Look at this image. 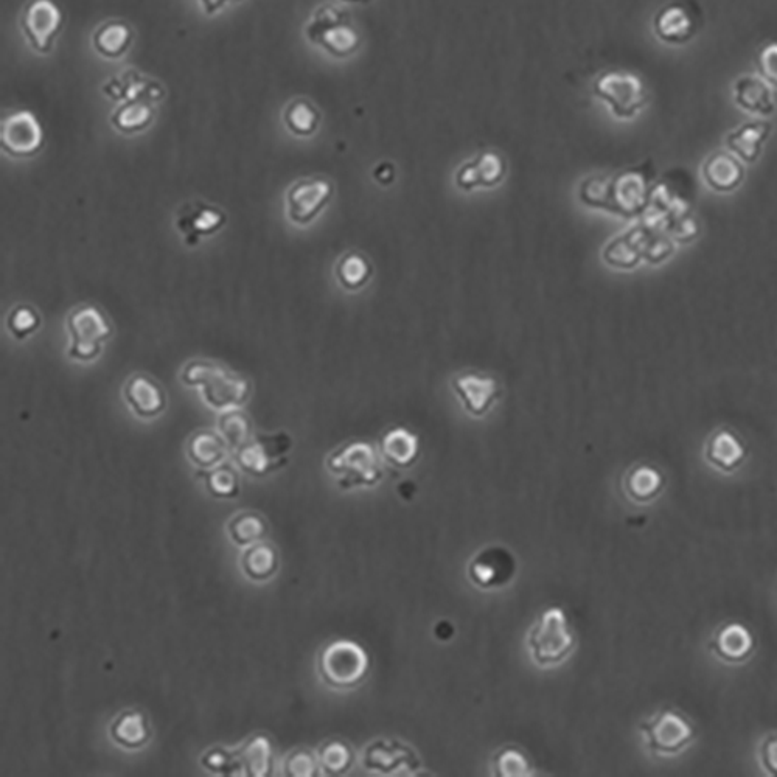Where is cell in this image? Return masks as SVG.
I'll use <instances>...</instances> for the list:
<instances>
[{"label": "cell", "mask_w": 777, "mask_h": 777, "mask_svg": "<svg viewBox=\"0 0 777 777\" xmlns=\"http://www.w3.org/2000/svg\"><path fill=\"white\" fill-rule=\"evenodd\" d=\"M185 386L198 387L206 405L215 411L240 408L248 403L252 386L246 378L232 373L221 364L196 359L182 370Z\"/></svg>", "instance_id": "6da1fadb"}, {"label": "cell", "mask_w": 777, "mask_h": 777, "mask_svg": "<svg viewBox=\"0 0 777 777\" xmlns=\"http://www.w3.org/2000/svg\"><path fill=\"white\" fill-rule=\"evenodd\" d=\"M526 645L532 663L541 669L568 661L575 649V636L565 611L558 607L544 610L527 631Z\"/></svg>", "instance_id": "7a4b0ae2"}, {"label": "cell", "mask_w": 777, "mask_h": 777, "mask_svg": "<svg viewBox=\"0 0 777 777\" xmlns=\"http://www.w3.org/2000/svg\"><path fill=\"white\" fill-rule=\"evenodd\" d=\"M325 467L338 478L342 490L377 487L384 478L377 448L363 440L339 446L327 457Z\"/></svg>", "instance_id": "3957f363"}, {"label": "cell", "mask_w": 777, "mask_h": 777, "mask_svg": "<svg viewBox=\"0 0 777 777\" xmlns=\"http://www.w3.org/2000/svg\"><path fill=\"white\" fill-rule=\"evenodd\" d=\"M370 658L363 645L338 639L325 645L318 658V672L328 687L349 690L359 686L369 673Z\"/></svg>", "instance_id": "277c9868"}, {"label": "cell", "mask_w": 777, "mask_h": 777, "mask_svg": "<svg viewBox=\"0 0 777 777\" xmlns=\"http://www.w3.org/2000/svg\"><path fill=\"white\" fill-rule=\"evenodd\" d=\"M67 332L70 336L67 355L70 359L91 363L102 353L103 344L111 339L112 325L100 308L80 305L67 316Z\"/></svg>", "instance_id": "5b68a950"}, {"label": "cell", "mask_w": 777, "mask_h": 777, "mask_svg": "<svg viewBox=\"0 0 777 777\" xmlns=\"http://www.w3.org/2000/svg\"><path fill=\"white\" fill-rule=\"evenodd\" d=\"M655 168L652 164L630 168L613 176L610 182L608 212L624 218H639L650 207Z\"/></svg>", "instance_id": "8992f818"}, {"label": "cell", "mask_w": 777, "mask_h": 777, "mask_svg": "<svg viewBox=\"0 0 777 777\" xmlns=\"http://www.w3.org/2000/svg\"><path fill=\"white\" fill-rule=\"evenodd\" d=\"M293 448L290 434H255L235 451V460L244 473L262 478L286 464V454Z\"/></svg>", "instance_id": "52a82bcc"}, {"label": "cell", "mask_w": 777, "mask_h": 777, "mask_svg": "<svg viewBox=\"0 0 777 777\" xmlns=\"http://www.w3.org/2000/svg\"><path fill=\"white\" fill-rule=\"evenodd\" d=\"M594 94L610 106L617 119H633L645 105L641 78L627 72H605L594 81Z\"/></svg>", "instance_id": "ba28073f"}, {"label": "cell", "mask_w": 777, "mask_h": 777, "mask_svg": "<svg viewBox=\"0 0 777 777\" xmlns=\"http://www.w3.org/2000/svg\"><path fill=\"white\" fill-rule=\"evenodd\" d=\"M307 35L338 58L352 55L359 46L358 33L347 22L344 11L336 7H322L316 11L313 21L308 24Z\"/></svg>", "instance_id": "9c48e42d"}, {"label": "cell", "mask_w": 777, "mask_h": 777, "mask_svg": "<svg viewBox=\"0 0 777 777\" xmlns=\"http://www.w3.org/2000/svg\"><path fill=\"white\" fill-rule=\"evenodd\" d=\"M518 561L504 546H487L471 558L467 566L468 579L474 586L490 591L509 585L516 577Z\"/></svg>", "instance_id": "30bf717a"}, {"label": "cell", "mask_w": 777, "mask_h": 777, "mask_svg": "<svg viewBox=\"0 0 777 777\" xmlns=\"http://www.w3.org/2000/svg\"><path fill=\"white\" fill-rule=\"evenodd\" d=\"M64 16L53 0H32L21 16V28L28 46L35 52L49 53L63 28Z\"/></svg>", "instance_id": "8fae6325"}, {"label": "cell", "mask_w": 777, "mask_h": 777, "mask_svg": "<svg viewBox=\"0 0 777 777\" xmlns=\"http://www.w3.org/2000/svg\"><path fill=\"white\" fill-rule=\"evenodd\" d=\"M333 196V184L325 178L302 179L286 193V215L297 226H308L321 215Z\"/></svg>", "instance_id": "7c38bea8"}, {"label": "cell", "mask_w": 777, "mask_h": 777, "mask_svg": "<svg viewBox=\"0 0 777 777\" xmlns=\"http://www.w3.org/2000/svg\"><path fill=\"white\" fill-rule=\"evenodd\" d=\"M44 145V131L35 114L18 111L2 120L0 126V147L8 156L25 159L41 151Z\"/></svg>", "instance_id": "4fadbf2b"}, {"label": "cell", "mask_w": 777, "mask_h": 777, "mask_svg": "<svg viewBox=\"0 0 777 777\" xmlns=\"http://www.w3.org/2000/svg\"><path fill=\"white\" fill-rule=\"evenodd\" d=\"M226 221V213L223 210L196 199L178 210L176 227L184 237V243L189 248H195L204 237L220 232Z\"/></svg>", "instance_id": "5bb4252c"}, {"label": "cell", "mask_w": 777, "mask_h": 777, "mask_svg": "<svg viewBox=\"0 0 777 777\" xmlns=\"http://www.w3.org/2000/svg\"><path fill=\"white\" fill-rule=\"evenodd\" d=\"M645 742L650 750L659 754H672L681 750L692 737V728L681 715L673 711L661 712L642 725Z\"/></svg>", "instance_id": "9a60e30c"}, {"label": "cell", "mask_w": 777, "mask_h": 777, "mask_svg": "<svg viewBox=\"0 0 777 777\" xmlns=\"http://www.w3.org/2000/svg\"><path fill=\"white\" fill-rule=\"evenodd\" d=\"M453 389L465 411L473 417H484L495 406L502 391L498 381L484 375L464 373L453 380Z\"/></svg>", "instance_id": "2e32d148"}, {"label": "cell", "mask_w": 777, "mask_h": 777, "mask_svg": "<svg viewBox=\"0 0 777 777\" xmlns=\"http://www.w3.org/2000/svg\"><path fill=\"white\" fill-rule=\"evenodd\" d=\"M363 764L372 773L395 774L419 768V756L405 743L377 740L364 750Z\"/></svg>", "instance_id": "e0dca14e"}, {"label": "cell", "mask_w": 777, "mask_h": 777, "mask_svg": "<svg viewBox=\"0 0 777 777\" xmlns=\"http://www.w3.org/2000/svg\"><path fill=\"white\" fill-rule=\"evenodd\" d=\"M126 405L140 419H154L167 409V394L161 384L143 373L129 378L123 389Z\"/></svg>", "instance_id": "ac0fdd59"}, {"label": "cell", "mask_w": 777, "mask_h": 777, "mask_svg": "<svg viewBox=\"0 0 777 777\" xmlns=\"http://www.w3.org/2000/svg\"><path fill=\"white\" fill-rule=\"evenodd\" d=\"M506 175V164L501 156L493 151H484L473 161L462 165L457 171L456 185L464 192H473L476 189H493L501 184Z\"/></svg>", "instance_id": "d6986e66"}, {"label": "cell", "mask_w": 777, "mask_h": 777, "mask_svg": "<svg viewBox=\"0 0 777 777\" xmlns=\"http://www.w3.org/2000/svg\"><path fill=\"white\" fill-rule=\"evenodd\" d=\"M652 232L653 230L645 227L642 223L631 227L630 230L613 238L605 246L602 254L603 260L607 265L616 269H624V271L635 269L641 260H644V246Z\"/></svg>", "instance_id": "ffe728a7"}, {"label": "cell", "mask_w": 777, "mask_h": 777, "mask_svg": "<svg viewBox=\"0 0 777 777\" xmlns=\"http://www.w3.org/2000/svg\"><path fill=\"white\" fill-rule=\"evenodd\" d=\"M701 175L715 192L731 193L742 185L745 167L739 157L729 151H717L706 159L701 167Z\"/></svg>", "instance_id": "44dd1931"}, {"label": "cell", "mask_w": 777, "mask_h": 777, "mask_svg": "<svg viewBox=\"0 0 777 777\" xmlns=\"http://www.w3.org/2000/svg\"><path fill=\"white\" fill-rule=\"evenodd\" d=\"M773 125L767 120H751L732 129L726 136V148L729 153L739 157L746 164H754L762 154L765 142L770 137Z\"/></svg>", "instance_id": "7402d4cb"}, {"label": "cell", "mask_w": 777, "mask_h": 777, "mask_svg": "<svg viewBox=\"0 0 777 777\" xmlns=\"http://www.w3.org/2000/svg\"><path fill=\"white\" fill-rule=\"evenodd\" d=\"M734 102L750 114L770 117L776 112V98L770 84L757 75H742L734 84Z\"/></svg>", "instance_id": "603a6c76"}, {"label": "cell", "mask_w": 777, "mask_h": 777, "mask_svg": "<svg viewBox=\"0 0 777 777\" xmlns=\"http://www.w3.org/2000/svg\"><path fill=\"white\" fill-rule=\"evenodd\" d=\"M653 30L667 44H686L694 36L695 22L686 7L669 4L656 13Z\"/></svg>", "instance_id": "cb8c5ba5"}, {"label": "cell", "mask_w": 777, "mask_h": 777, "mask_svg": "<svg viewBox=\"0 0 777 777\" xmlns=\"http://www.w3.org/2000/svg\"><path fill=\"white\" fill-rule=\"evenodd\" d=\"M419 437L406 428H394L384 434L380 442V453L389 464L408 468L419 457Z\"/></svg>", "instance_id": "d4e9b609"}, {"label": "cell", "mask_w": 777, "mask_h": 777, "mask_svg": "<svg viewBox=\"0 0 777 777\" xmlns=\"http://www.w3.org/2000/svg\"><path fill=\"white\" fill-rule=\"evenodd\" d=\"M111 737L126 750H139L151 737L147 715L137 709L123 712L112 723Z\"/></svg>", "instance_id": "484cf974"}, {"label": "cell", "mask_w": 777, "mask_h": 777, "mask_svg": "<svg viewBox=\"0 0 777 777\" xmlns=\"http://www.w3.org/2000/svg\"><path fill=\"white\" fill-rule=\"evenodd\" d=\"M240 566L248 579L254 582H266L279 571V552L272 544L258 541L244 549L240 557Z\"/></svg>", "instance_id": "4316f807"}, {"label": "cell", "mask_w": 777, "mask_h": 777, "mask_svg": "<svg viewBox=\"0 0 777 777\" xmlns=\"http://www.w3.org/2000/svg\"><path fill=\"white\" fill-rule=\"evenodd\" d=\"M227 450H229V445L224 437L220 433H213V431H198L190 437L189 445H187V454H189L190 460L201 470H209V468L223 464Z\"/></svg>", "instance_id": "83f0119b"}, {"label": "cell", "mask_w": 777, "mask_h": 777, "mask_svg": "<svg viewBox=\"0 0 777 777\" xmlns=\"http://www.w3.org/2000/svg\"><path fill=\"white\" fill-rule=\"evenodd\" d=\"M745 446H743L742 440L731 433V431H718L709 440L708 450H706V457L709 462L715 467L722 468L725 471L734 470L742 464V460L745 459Z\"/></svg>", "instance_id": "f1b7e54d"}, {"label": "cell", "mask_w": 777, "mask_h": 777, "mask_svg": "<svg viewBox=\"0 0 777 777\" xmlns=\"http://www.w3.org/2000/svg\"><path fill=\"white\" fill-rule=\"evenodd\" d=\"M244 776L266 777L272 773L271 740L263 734L252 737L238 750Z\"/></svg>", "instance_id": "f546056e"}, {"label": "cell", "mask_w": 777, "mask_h": 777, "mask_svg": "<svg viewBox=\"0 0 777 777\" xmlns=\"http://www.w3.org/2000/svg\"><path fill=\"white\" fill-rule=\"evenodd\" d=\"M92 44L100 55L115 60L128 52L133 44V32L123 22H108L94 33Z\"/></svg>", "instance_id": "4dcf8cb0"}, {"label": "cell", "mask_w": 777, "mask_h": 777, "mask_svg": "<svg viewBox=\"0 0 777 777\" xmlns=\"http://www.w3.org/2000/svg\"><path fill=\"white\" fill-rule=\"evenodd\" d=\"M715 649L728 661H742L753 650V636L743 625H726L715 639Z\"/></svg>", "instance_id": "1f68e13d"}, {"label": "cell", "mask_w": 777, "mask_h": 777, "mask_svg": "<svg viewBox=\"0 0 777 777\" xmlns=\"http://www.w3.org/2000/svg\"><path fill=\"white\" fill-rule=\"evenodd\" d=\"M206 484L207 492L218 499H234L240 493V474L230 464H220L198 474Z\"/></svg>", "instance_id": "d6a6232c"}, {"label": "cell", "mask_w": 777, "mask_h": 777, "mask_svg": "<svg viewBox=\"0 0 777 777\" xmlns=\"http://www.w3.org/2000/svg\"><path fill=\"white\" fill-rule=\"evenodd\" d=\"M663 487V474L650 465H639L625 476V493L636 502L655 498Z\"/></svg>", "instance_id": "836d02e7"}, {"label": "cell", "mask_w": 777, "mask_h": 777, "mask_svg": "<svg viewBox=\"0 0 777 777\" xmlns=\"http://www.w3.org/2000/svg\"><path fill=\"white\" fill-rule=\"evenodd\" d=\"M372 265L364 255L349 252L336 265V279L347 291H359L369 283L372 277Z\"/></svg>", "instance_id": "e575fe53"}, {"label": "cell", "mask_w": 777, "mask_h": 777, "mask_svg": "<svg viewBox=\"0 0 777 777\" xmlns=\"http://www.w3.org/2000/svg\"><path fill=\"white\" fill-rule=\"evenodd\" d=\"M227 530L237 546L248 548L251 544L262 541L268 535L269 527L262 515L255 512H243L229 521Z\"/></svg>", "instance_id": "d590c367"}, {"label": "cell", "mask_w": 777, "mask_h": 777, "mask_svg": "<svg viewBox=\"0 0 777 777\" xmlns=\"http://www.w3.org/2000/svg\"><path fill=\"white\" fill-rule=\"evenodd\" d=\"M112 125L123 134H136L147 129L154 120V109L148 103L133 100L123 103L112 115Z\"/></svg>", "instance_id": "8d00e7d4"}, {"label": "cell", "mask_w": 777, "mask_h": 777, "mask_svg": "<svg viewBox=\"0 0 777 777\" xmlns=\"http://www.w3.org/2000/svg\"><path fill=\"white\" fill-rule=\"evenodd\" d=\"M218 431L226 440L230 450L235 451L254 437V428L249 415L238 408L223 411L218 419Z\"/></svg>", "instance_id": "74e56055"}, {"label": "cell", "mask_w": 777, "mask_h": 777, "mask_svg": "<svg viewBox=\"0 0 777 777\" xmlns=\"http://www.w3.org/2000/svg\"><path fill=\"white\" fill-rule=\"evenodd\" d=\"M283 120L294 136L310 137L318 131L319 112L307 100H296L286 108Z\"/></svg>", "instance_id": "f35d334b"}, {"label": "cell", "mask_w": 777, "mask_h": 777, "mask_svg": "<svg viewBox=\"0 0 777 777\" xmlns=\"http://www.w3.org/2000/svg\"><path fill=\"white\" fill-rule=\"evenodd\" d=\"M318 759L325 774L341 776L352 768L355 756L347 743L341 740H330L319 748Z\"/></svg>", "instance_id": "ab89813d"}, {"label": "cell", "mask_w": 777, "mask_h": 777, "mask_svg": "<svg viewBox=\"0 0 777 777\" xmlns=\"http://www.w3.org/2000/svg\"><path fill=\"white\" fill-rule=\"evenodd\" d=\"M41 314L32 305H18L8 313L7 330L16 341H24L38 332L41 327Z\"/></svg>", "instance_id": "60d3db41"}, {"label": "cell", "mask_w": 777, "mask_h": 777, "mask_svg": "<svg viewBox=\"0 0 777 777\" xmlns=\"http://www.w3.org/2000/svg\"><path fill=\"white\" fill-rule=\"evenodd\" d=\"M610 176L596 175L585 179L580 185L579 199L591 209L605 210L610 206Z\"/></svg>", "instance_id": "b9f144b4"}, {"label": "cell", "mask_w": 777, "mask_h": 777, "mask_svg": "<svg viewBox=\"0 0 777 777\" xmlns=\"http://www.w3.org/2000/svg\"><path fill=\"white\" fill-rule=\"evenodd\" d=\"M492 771L499 777H527L532 774L529 760L515 748L499 751L493 759Z\"/></svg>", "instance_id": "7bdbcfd3"}, {"label": "cell", "mask_w": 777, "mask_h": 777, "mask_svg": "<svg viewBox=\"0 0 777 777\" xmlns=\"http://www.w3.org/2000/svg\"><path fill=\"white\" fill-rule=\"evenodd\" d=\"M201 765L210 773L224 774V776H244L238 751L230 753L221 746H215L201 757Z\"/></svg>", "instance_id": "ee69618b"}, {"label": "cell", "mask_w": 777, "mask_h": 777, "mask_svg": "<svg viewBox=\"0 0 777 777\" xmlns=\"http://www.w3.org/2000/svg\"><path fill=\"white\" fill-rule=\"evenodd\" d=\"M283 771L288 777H314L322 771L318 756L310 750H296L286 757Z\"/></svg>", "instance_id": "f6af8a7d"}, {"label": "cell", "mask_w": 777, "mask_h": 777, "mask_svg": "<svg viewBox=\"0 0 777 777\" xmlns=\"http://www.w3.org/2000/svg\"><path fill=\"white\" fill-rule=\"evenodd\" d=\"M675 252V244L663 232H652L644 246V260L650 265L666 262Z\"/></svg>", "instance_id": "bcb514c9"}, {"label": "cell", "mask_w": 777, "mask_h": 777, "mask_svg": "<svg viewBox=\"0 0 777 777\" xmlns=\"http://www.w3.org/2000/svg\"><path fill=\"white\" fill-rule=\"evenodd\" d=\"M757 70L770 86L777 88V42H770L757 53Z\"/></svg>", "instance_id": "7dc6e473"}, {"label": "cell", "mask_w": 777, "mask_h": 777, "mask_svg": "<svg viewBox=\"0 0 777 777\" xmlns=\"http://www.w3.org/2000/svg\"><path fill=\"white\" fill-rule=\"evenodd\" d=\"M667 230L672 234L673 240L683 244L690 243L700 234V226L690 215L680 218V220L672 221Z\"/></svg>", "instance_id": "c3c4849f"}, {"label": "cell", "mask_w": 777, "mask_h": 777, "mask_svg": "<svg viewBox=\"0 0 777 777\" xmlns=\"http://www.w3.org/2000/svg\"><path fill=\"white\" fill-rule=\"evenodd\" d=\"M765 768L777 774V739L768 740L764 748Z\"/></svg>", "instance_id": "681fc988"}, {"label": "cell", "mask_w": 777, "mask_h": 777, "mask_svg": "<svg viewBox=\"0 0 777 777\" xmlns=\"http://www.w3.org/2000/svg\"><path fill=\"white\" fill-rule=\"evenodd\" d=\"M229 2H240V0H199V4L207 14L217 13Z\"/></svg>", "instance_id": "f907efd6"}, {"label": "cell", "mask_w": 777, "mask_h": 777, "mask_svg": "<svg viewBox=\"0 0 777 777\" xmlns=\"http://www.w3.org/2000/svg\"><path fill=\"white\" fill-rule=\"evenodd\" d=\"M345 2H367V0H345Z\"/></svg>", "instance_id": "816d5d0a"}]
</instances>
